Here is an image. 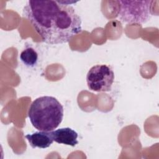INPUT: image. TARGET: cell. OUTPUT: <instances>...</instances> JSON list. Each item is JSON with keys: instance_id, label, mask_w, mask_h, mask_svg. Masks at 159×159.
I'll return each instance as SVG.
<instances>
[{"instance_id": "1", "label": "cell", "mask_w": 159, "mask_h": 159, "mask_svg": "<svg viewBox=\"0 0 159 159\" xmlns=\"http://www.w3.org/2000/svg\"><path fill=\"white\" fill-rule=\"evenodd\" d=\"M23 16L48 44L67 43L82 30L81 18L74 7L58 1H29Z\"/></svg>"}, {"instance_id": "2", "label": "cell", "mask_w": 159, "mask_h": 159, "mask_svg": "<svg viewBox=\"0 0 159 159\" xmlns=\"http://www.w3.org/2000/svg\"><path fill=\"white\" fill-rule=\"evenodd\" d=\"M28 117L32 125L40 131H52L63 118V107L57 98L44 96L35 99L30 104Z\"/></svg>"}, {"instance_id": "3", "label": "cell", "mask_w": 159, "mask_h": 159, "mask_svg": "<svg viewBox=\"0 0 159 159\" xmlns=\"http://www.w3.org/2000/svg\"><path fill=\"white\" fill-rule=\"evenodd\" d=\"M119 8L118 17L127 24H143L146 23L152 16L153 1H118Z\"/></svg>"}, {"instance_id": "4", "label": "cell", "mask_w": 159, "mask_h": 159, "mask_svg": "<svg viewBox=\"0 0 159 159\" xmlns=\"http://www.w3.org/2000/svg\"><path fill=\"white\" fill-rule=\"evenodd\" d=\"M114 81V71L106 65H96L92 66L86 75L88 88L95 92L111 91Z\"/></svg>"}, {"instance_id": "5", "label": "cell", "mask_w": 159, "mask_h": 159, "mask_svg": "<svg viewBox=\"0 0 159 159\" xmlns=\"http://www.w3.org/2000/svg\"><path fill=\"white\" fill-rule=\"evenodd\" d=\"M53 140L58 143L75 147L78 143L77 140L78 134L70 127H63L54 131H51Z\"/></svg>"}, {"instance_id": "6", "label": "cell", "mask_w": 159, "mask_h": 159, "mask_svg": "<svg viewBox=\"0 0 159 159\" xmlns=\"http://www.w3.org/2000/svg\"><path fill=\"white\" fill-rule=\"evenodd\" d=\"M30 145L33 148H46L49 147L53 142V139L51 131L35 132L33 134H29L25 136Z\"/></svg>"}, {"instance_id": "7", "label": "cell", "mask_w": 159, "mask_h": 159, "mask_svg": "<svg viewBox=\"0 0 159 159\" xmlns=\"http://www.w3.org/2000/svg\"><path fill=\"white\" fill-rule=\"evenodd\" d=\"M21 61L27 66L33 67L36 65L38 60V53L32 47L24 50L20 54Z\"/></svg>"}]
</instances>
